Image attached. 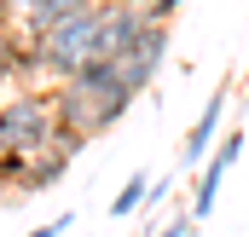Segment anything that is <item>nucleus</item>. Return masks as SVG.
I'll use <instances>...</instances> for the list:
<instances>
[{
	"instance_id": "4468645a",
	"label": "nucleus",
	"mask_w": 249,
	"mask_h": 237,
	"mask_svg": "<svg viewBox=\"0 0 249 237\" xmlns=\"http://www.w3.org/2000/svg\"><path fill=\"white\" fill-rule=\"evenodd\" d=\"M23 6H29V0H12V12H6V17H23Z\"/></svg>"
},
{
	"instance_id": "ddd939ff",
	"label": "nucleus",
	"mask_w": 249,
	"mask_h": 237,
	"mask_svg": "<svg viewBox=\"0 0 249 237\" xmlns=\"http://www.w3.org/2000/svg\"><path fill=\"white\" fill-rule=\"evenodd\" d=\"M157 237H186V220H174V226H157Z\"/></svg>"
},
{
	"instance_id": "7ed1b4c3",
	"label": "nucleus",
	"mask_w": 249,
	"mask_h": 237,
	"mask_svg": "<svg viewBox=\"0 0 249 237\" xmlns=\"http://www.w3.org/2000/svg\"><path fill=\"white\" fill-rule=\"evenodd\" d=\"M99 12H105V0H99V6H87L81 17H70L64 29H53V35L41 41V64H47V75L70 81L75 69L99 64Z\"/></svg>"
},
{
	"instance_id": "6e6552de",
	"label": "nucleus",
	"mask_w": 249,
	"mask_h": 237,
	"mask_svg": "<svg viewBox=\"0 0 249 237\" xmlns=\"http://www.w3.org/2000/svg\"><path fill=\"white\" fill-rule=\"evenodd\" d=\"M70 162H75V156H64L58 145L41 151V156H29V162H23V179H18V191H47V185H58V179L70 174Z\"/></svg>"
},
{
	"instance_id": "f257e3e1",
	"label": "nucleus",
	"mask_w": 249,
	"mask_h": 237,
	"mask_svg": "<svg viewBox=\"0 0 249 237\" xmlns=\"http://www.w3.org/2000/svg\"><path fill=\"white\" fill-rule=\"evenodd\" d=\"M53 99H58V121L70 133H81V139H99L105 127H116V121L133 110V87L116 75V64H87V69H75L70 81L53 87Z\"/></svg>"
},
{
	"instance_id": "9d476101",
	"label": "nucleus",
	"mask_w": 249,
	"mask_h": 237,
	"mask_svg": "<svg viewBox=\"0 0 249 237\" xmlns=\"http://www.w3.org/2000/svg\"><path fill=\"white\" fill-rule=\"evenodd\" d=\"M145 197H151V185H145V168H139V174H127V185L116 191L110 214H133V208H145Z\"/></svg>"
},
{
	"instance_id": "1a4fd4ad",
	"label": "nucleus",
	"mask_w": 249,
	"mask_h": 237,
	"mask_svg": "<svg viewBox=\"0 0 249 237\" xmlns=\"http://www.w3.org/2000/svg\"><path fill=\"white\" fill-rule=\"evenodd\" d=\"M12 75L23 81V35L0 23V81H12Z\"/></svg>"
},
{
	"instance_id": "9b49d317",
	"label": "nucleus",
	"mask_w": 249,
	"mask_h": 237,
	"mask_svg": "<svg viewBox=\"0 0 249 237\" xmlns=\"http://www.w3.org/2000/svg\"><path fill=\"white\" fill-rule=\"evenodd\" d=\"M70 226H75V220H70V214H58L53 226H35V232H29V237H64V232H70Z\"/></svg>"
},
{
	"instance_id": "0eeeda50",
	"label": "nucleus",
	"mask_w": 249,
	"mask_h": 237,
	"mask_svg": "<svg viewBox=\"0 0 249 237\" xmlns=\"http://www.w3.org/2000/svg\"><path fill=\"white\" fill-rule=\"evenodd\" d=\"M87 6H99V0H29V6H23V17H18V29H23V35H35V41H47L53 29H64L70 17H81Z\"/></svg>"
},
{
	"instance_id": "f8f14e48",
	"label": "nucleus",
	"mask_w": 249,
	"mask_h": 237,
	"mask_svg": "<svg viewBox=\"0 0 249 237\" xmlns=\"http://www.w3.org/2000/svg\"><path fill=\"white\" fill-rule=\"evenodd\" d=\"M180 6H186V0H151V17H157V23H168Z\"/></svg>"
},
{
	"instance_id": "20e7f679",
	"label": "nucleus",
	"mask_w": 249,
	"mask_h": 237,
	"mask_svg": "<svg viewBox=\"0 0 249 237\" xmlns=\"http://www.w3.org/2000/svg\"><path fill=\"white\" fill-rule=\"evenodd\" d=\"M244 156V127H226L220 133V145L209 151V162L197 168V191H191V208L186 220H203V214H214V197H220V185H226V168Z\"/></svg>"
},
{
	"instance_id": "f3484780",
	"label": "nucleus",
	"mask_w": 249,
	"mask_h": 237,
	"mask_svg": "<svg viewBox=\"0 0 249 237\" xmlns=\"http://www.w3.org/2000/svg\"><path fill=\"white\" fill-rule=\"evenodd\" d=\"M139 237H157V226H145V232H139Z\"/></svg>"
},
{
	"instance_id": "39448f33",
	"label": "nucleus",
	"mask_w": 249,
	"mask_h": 237,
	"mask_svg": "<svg viewBox=\"0 0 249 237\" xmlns=\"http://www.w3.org/2000/svg\"><path fill=\"white\" fill-rule=\"evenodd\" d=\"M168 41H174V29L151 17V29H145V35H139V41L127 47L122 58H116V75H122L127 87H133V99H139V93L151 87V75L162 69V52H168Z\"/></svg>"
},
{
	"instance_id": "423d86ee",
	"label": "nucleus",
	"mask_w": 249,
	"mask_h": 237,
	"mask_svg": "<svg viewBox=\"0 0 249 237\" xmlns=\"http://www.w3.org/2000/svg\"><path fill=\"white\" fill-rule=\"evenodd\" d=\"M226 104H232V87H214L209 93V104H203V116L191 121V139H186V151H180V168H203L209 162V151L220 145V127H226Z\"/></svg>"
},
{
	"instance_id": "dca6fc26",
	"label": "nucleus",
	"mask_w": 249,
	"mask_h": 237,
	"mask_svg": "<svg viewBox=\"0 0 249 237\" xmlns=\"http://www.w3.org/2000/svg\"><path fill=\"white\" fill-rule=\"evenodd\" d=\"M127 6H145V12H151V0H127Z\"/></svg>"
},
{
	"instance_id": "f03ea898",
	"label": "nucleus",
	"mask_w": 249,
	"mask_h": 237,
	"mask_svg": "<svg viewBox=\"0 0 249 237\" xmlns=\"http://www.w3.org/2000/svg\"><path fill=\"white\" fill-rule=\"evenodd\" d=\"M58 127H64L58 121V99L41 93V87H23V93L0 99V151H12V156H41V151H53Z\"/></svg>"
},
{
	"instance_id": "2eb2a0df",
	"label": "nucleus",
	"mask_w": 249,
	"mask_h": 237,
	"mask_svg": "<svg viewBox=\"0 0 249 237\" xmlns=\"http://www.w3.org/2000/svg\"><path fill=\"white\" fill-rule=\"evenodd\" d=\"M6 12H12V0H0V23H6Z\"/></svg>"
}]
</instances>
